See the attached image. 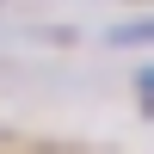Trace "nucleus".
<instances>
[{"instance_id": "1", "label": "nucleus", "mask_w": 154, "mask_h": 154, "mask_svg": "<svg viewBox=\"0 0 154 154\" xmlns=\"http://www.w3.org/2000/svg\"><path fill=\"white\" fill-rule=\"evenodd\" d=\"M148 37H154V25L136 19V25H123V31H111V43H148Z\"/></svg>"}]
</instances>
